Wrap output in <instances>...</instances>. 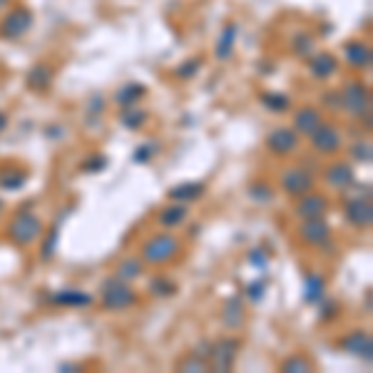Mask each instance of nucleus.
<instances>
[{
    "label": "nucleus",
    "instance_id": "nucleus-1",
    "mask_svg": "<svg viewBox=\"0 0 373 373\" xmlns=\"http://www.w3.org/2000/svg\"><path fill=\"white\" fill-rule=\"evenodd\" d=\"M43 234H45V222L40 219L38 212L25 207L18 209L15 215H13V219L8 222V229H6L8 242L18 249H28L33 244H38Z\"/></svg>",
    "mask_w": 373,
    "mask_h": 373
},
{
    "label": "nucleus",
    "instance_id": "nucleus-2",
    "mask_svg": "<svg viewBox=\"0 0 373 373\" xmlns=\"http://www.w3.org/2000/svg\"><path fill=\"white\" fill-rule=\"evenodd\" d=\"M100 304H102L104 311L122 313V311H130V308L137 306L140 294L130 281L112 274L100 284Z\"/></svg>",
    "mask_w": 373,
    "mask_h": 373
},
{
    "label": "nucleus",
    "instance_id": "nucleus-3",
    "mask_svg": "<svg viewBox=\"0 0 373 373\" xmlns=\"http://www.w3.org/2000/svg\"><path fill=\"white\" fill-rule=\"evenodd\" d=\"M182 254V239L177 234H172V229L157 231L142 244L140 249V259L147 266H167L175 259H179Z\"/></svg>",
    "mask_w": 373,
    "mask_h": 373
},
{
    "label": "nucleus",
    "instance_id": "nucleus-4",
    "mask_svg": "<svg viewBox=\"0 0 373 373\" xmlns=\"http://www.w3.org/2000/svg\"><path fill=\"white\" fill-rule=\"evenodd\" d=\"M341 95V112H346L353 120L371 122V88L363 80H348L339 90Z\"/></svg>",
    "mask_w": 373,
    "mask_h": 373
},
{
    "label": "nucleus",
    "instance_id": "nucleus-5",
    "mask_svg": "<svg viewBox=\"0 0 373 373\" xmlns=\"http://www.w3.org/2000/svg\"><path fill=\"white\" fill-rule=\"evenodd\" d=\"M242 351V339L236 336H222V339L212 341V351H209V371L217 373H229L234 371L236 358Z\"/></svg>",
    "mask_w": 373,
    "mask_h": 373
},
{
    "label": "nucleus",
    "instance_id": "nucleus-6",
    "mask_svg": "<svg viewBox=\"0 0 373 373\" xmlns=\"http://www.w3.org/2000/svg\"><path fill=\"white\" fill-rule=\"evenodd\" d=\"M35 13L30 8H8L0 18V40H22L33 30Z\"/></svg>",
    "mask_w": 373,
    "mask_h": 373
},
{
    "label": "nucleus",
    "instance_id": "nucleus-7",
    "mask_svg": "<svg viewBox=\"0 0 373 373\" xmlns=\"http://www.w3.org/2000/svg\"><path fill=\"white\" fill-rule=\"evenodd\" d=\"M308 142H311L313 152L321 154V157H336L344 147V135L334 122H321L316 130L308 135Z\"/></svg>",
    "mask_w": 373,
    "mask_h": 373
},
{
    "label": "nucleus",
    "instance_id": "nucleus-8",
    "mask_svg": "<svg viewBox=\"0 0 373 373\" xmlns=\"http://www.w3.org/2000/svg\"><path fill=\"white\" fill-rule=\"evenodd\" d=\"M279 186L281 192L289 194L291 199L301 197V194L316 189V175L306 167H286L279 177Z\"/></svg>",
    "mask_w": 373,
    "mask_h": 373
},
{
    "label": "nucleus",
    "instance_id": "nucleus-9",
    "mask_svg": "<svg viewBox=\"0 0 373 373\" xmlns=\"http://www.w3.org/2000/svg\"><path fill=\"white\" fill-rule=\"evenodd\" d=\"M344 219L358 231H368L373 226V204L371 192L348 197L344 204Z\"/></svg>",
    "mask_w": 373,
    "mask_h": 373
},
{
    "label": "nucleus",
    "instance_id": "nucleus-10",
    "mask_svg": "<svg viewBox=\"0 0 373 373\" xmlns=\"http://www.w3.org/2000/svg\"><path fill=\"white\" fill-rule=\"evenodd\" d=\"M299 242L306 244V247L313 249H329L331 239H334V231H331V224L326 222V217H318V219H301L297 229Z\"/></svg>",
    "mask_w": 373,
    "mask_h": 373
},
{
    "label": "nucleus",
    "instance_id": "nucleus-11",
    "mask_svg": "<svg viewBox=\"0 0 373 373\" xmlns=\"http://www.w3.org/2000/svg\"><path fill=\"white\" fill-rule=\"evenodd\" d=\"M339 348L348 356L358 358V361H366L371 366L373 361V336L368 329H353L346 336L339 339Z\"/></svg>",
    "mask_w": 373,
    "mask_h": 373
},
{
    "label": "nucleus",
    "instance_id": "nucleus-12",
    "mask_svg": "<svg viewBox=\"0 0 373 373\" xmlns=\"http://www.w3.org/2000/svg\"><path fill=\"white\" fill-rule=\"evenodd\" d=\"M324 182L334 192L348 194V189H353V184H356V170H353L351 162L336 159V162H331L324 170Z\"/></svg>",
    "mask_w": 373,
    "mask_h": 373
},
{
    "label": "nucleus",
    "instance_id": "nucleus-13",
    "mask_svg": "<svg viewBox=\"0 0 373 373\" xmlns=\"http://www.w3.org/2000/svg\"><path fill=\"white\" fill-rule=\"evenodd\" d=\"M331 209V202L326 194L316 192V189H311V192L301 194V197H297V204H294V215L299 217V219H318V217H326Z\"/></svg>",
    "mask_w": 373,
    "mask_h": 373
},
{
    "label": "nucleus",
    "instance_id": "nucleus-14",
    "mask_svg": "<svg viewBox=\"0 0 373 373\" xmlns=\"http://www.w3.org/2000/svg\"><path fill=\"white\" fill-rule=\"evenodd\" d=\"M299 135L294 132V127H274L266 135V149L274 157H289L299 149Z\"/></svg>",
    "mask_w": 373,
    "mask_h": 373
},
{
    "label": "nucleus",
    "instance_id": "nucleus-15",
    "mask_svg": "<svg viewBox=\"0 0 373 373\" xmlns=\"http://www.w3.org/2000/svg\"><path fill=\"white\" fill-rule=\"evenodd\" d=\"M53 83H55V67L48 65V62H35L25 72V88L35 95L48 93L53 88Z\"/></svg>",
    "mask_w": 373,
    "mask_h": 373
},
{
    "label": "nucleus",
    "instance_id": "nucleus-16",
    "mask_svg": "<svg viewBox=\"0 0 373 373\" xmlns=\"http://www.w3.org/2000/svg\"><path fill=\"white\" fill-rule=\"evenodd\" d=\"M247 321V313H244V297L242 294H231L224 299L222 304V326L226 331H239Z\"/></svg>",
    "mask_w": 373,
    "mask_h": 373
},
{
    "label": "nucleus",
    "instance_id": "nucleus-17",
    "mask_svg": "<svg viewBox=\"0 0 373 373\" xmlns=\"http://www.w3.org/2000/svg\"><path fill=\"white\" fill-rule=\"evenodd\" d=\"M48 304L53 306H65V308H85L93 304V294L83 289H75V286H65V289L53 291L48 297Z\"/></svg>",
    "mask_w": 373,
    "mask_h": 373
},
{
    "label": "nucleus",
    "instance_id": "nucleus-18",
    "mask_svg": "<svg viewBox=\"0 0 373 373\" xmlns=\"http://www.w3.org/2000/svg\"><path fill=\"white\" fill-rule=\"evenodd\" d=\"M306 62H308V75L313 80H331L339 72V57L334 53H329V50H324V53L316 50Z\"/></svg>",
    "mask_w": 373,
    "mask_h": 373
},
{
    "label": "nucleus",
    "instance_id": "nucleus-19",
    "mask_svg": "<svg viewBox=\"0 0 373 373\" xmlns=\"http://www.w3.org/2000/svg\"><path fill=\"white\" fill-rule=\"evenodd\" d=\"M344 60L353 67V70H371L373 50L363 40H348L344 43Z\"/></svg>",
    "mask_w": 373,
    "mask_h": 373
},
{
    "label": "nucleus",
    "instance_id": "nucleus-20",
    "mask_svg": "<svg viewBox=\"0 0 373 373\" xmlns=\"http://www.w3.org/2000/svg\"><path fill=\"white\" fill-rule=\"evenodd\" d=\"M321 122H324L321 110H318V107H313V104H304V107H299V110L294 112L291 127H294V132H297L299 137H308V135H311V132L316 130Z\"/></svg>",
    "mask_w": 373,
    "mask_h": 373
},
{
    "label": "nucleus",
    "instance_id": "nucleus-21",
    "mask_svg": "<svg viewBox=\"0 0 373 373\" xmlns=\"http://www.w3.org/2000/svg\"><path fill=\"white\" fill-rule=\"evenodd\" d=\"M62 217H65V212H62L60 217H57L55 222H53V226H48L45 229V234L40 236V262H53V259L57 257V249H60V226H62Z\"/></svg>",
    "mask_w": 373,
    "mask_h": 373
},
{
    "label": "nucleus",
    "instance_id": "nucleus-22",
    "mask_svg": "<svg viewBox=\"0 0 373 373\" xmlns=\"http://www.w3.org/2000/svg\"><path fill=\"white\" fill-rule=\"evenodd\" d=\"M28 184V170L20 165H0V192H20Z\"/></svg>",
    "mask_w": 373,
    "mask_h": 373
},
{
    "label": "nucleus",
    "instance_id": "nucleus-23",
    "mask_svg": "<svg viewBox=\"0 0 373 373\" xmlns=\"http://www.w3.org/2000/svg\"><path fill=\"white\" fill-rule=\"evenodd\" d=\"M204 194H207V184H204V182H179V184L167 189L170 202H184V204L197 202Z\"/></svg>",
    "mask_w": 373,
    "mask_h": 373
},
{
    "label": "nucleus",
    "instance_id": "nucleus-24",
    "mask_svg": "<svg viewBox=\"0 0 373 373\" xmlns=\"http://www.w3.org/2000/svg\"><path fill=\"white\" fill-rule=\"evenodd\" d=\"M189 219V204L184 202H170L167 207L159 209L157 215V224L165 226V229H177L184 222Z\"/></svg>",
    "mask_w": 373,
    "mask_h": 373
},
{
    "label": "nucleus",
    "instance_id": "nucleus-25",
    "mask_svg": "<svg viewBox=\"0 0 373 373\" xmlns=\"http://www.w3.org/2000/svg\"><path fill=\"white\" fill-rule=\"evenodd\" d=\"M326 297V279L316 271H306L304 274V291H301V301L306 306H316L321 299Z\"/></svg>",
    "mask_w": 373,
    "mask_h": 373
},
{
    "label": "nucleus",
    "instance_id": "nucleus-26",
    "mask_svg": "<svg viewBox=\"0 0 373 373\" xmlns=\"http://www.w3.org/2000/svg\"><path fill=\"white\" fill-rule=\"evenodd\" d=\"M236 38H239V22H226L219 33V40L215 45V57L217 60H229L234 55Z\"/></svg>",
    "mask_w": 373,
    "mask_h": 373
},
{
    "label": "nucleus",
    "instance_id": "nucleus-27",
    "mask_svg": "<svg viewBox=\"0 0 373 373\" xmlns=\"http://www.w3.org/2000/svg\"><path fill=\"white\" fill-rule=\"evenodd\" d=\"M104 110H107V100H104L102 93H90L88 100H85V127L95 130V127L102 122Z\"/></svg>",
    "mask_w": 373,
    "mask_h": 373
},
{
    "label": "nucleus",
    "instance_id": "nucleus-28",
    "mask_svg": "<svg viewBox=\"0 0 373 373\" xmlns=\"http://www.w3.org/2000/svg\"><path fill=\"white\" fill-rule=\"evenodd\" d=\"M149 120V112L140 104H130V107H120V115H117V122H120L125 130L130 132H137L147 125Z\"/></svg>",
    "mask_w": 373,
    "mask_h": 373
},
{
    "label": "nucleus",
    "instance_id": "nucleus-29",
    "mask_svg": "<svg viewBox=\"0 0 373 373\" xmlns=\"http://www.w3.org/2000/svg\"><path fill=\"white\" fill-rule=\"evenodd\" d=\"M179 291V286H177L175 279H170L167 274H154L149 276L147 281V294L154 299H172Z\"/></svg>",
    "mask_w": 373,
    "mask_h": 373
},
{
    "label": "nucleus",
    "instance_id": "nucleus-30",
    "mask_svg": "<svg viewBox=\"0 0 373 373\" xmlns=\"http://www.w3.org/2000/svg\"><path fill=\"white\" fill-rule=\"evenodd\" d=\"M144 97H147V88H144L142 83H127V85H122V88L115 93V102L120 104V107L140 104Z\"/></svg>",
    "mask_w": 373,
    "mask_h": 373
},
{
    "label": "nucleus",
    "instance_id": "nucleus-31",
    "mask_svg": "<svg viewBox=\"0 0 373 373\" xmlns=\"http://www.w3.org/2000/svg\"><path fill=\"white\" fill-rule=\"evenodd\" d=\"M291 53L301 60H308V57L316 53V38H313L308 30H299V33L291 35Z\"/></svg>",
    "mask_w": 373,
    "mask_h": 373
},
{
    "label": "nucleus",
    "instance_id": "nucleus-32",
    "mask_svg": "<svg viewBox=\"0 0 373 373\" xmlns=\"http://www.w3.org/2000/svg\"><path fill=\"white\" fill-rule=\"evenodd\" d=\"M144 266H147V264H144L140 257H125L115 266V276H120V279H125V281H130V284H132V281L142 279Z\"/></svg>",
    "mask_w": 373,
    "mask_h": 373
},
{
    "label": "nucleus",
    "instance_id": "nucleus-33",
    "mask_svg": "<svg viewBox=\"0 0 373 373\" xmlns=\"http://www.w3.org/2000/svg\"><path fill=\"white\" fill-rule=\"evenodd\" d=\"M259 102L271 112V115H284V112L291 110V97L284 93H276V90H269V93L259 95Z\"/></svg>",
    "mask_w": 373,
    "mask_h": 373
},
{
    "label": "nucleus",
    "instance_id": "nucleus-34",
    "mask_svg": "<svg viewBox=\"0 0 373 373\" xmlns=\"http://www.w3.org/2000/svg\"><path fill=\"white\" fill-rule=\"evenodd\" d=\"M159 149H162V144H159L157 140H144V142H140L137 147H135V152H132V162H135V165H149V162L159 154Z\"/></svg>",
    "mask_w": 373,
    "mask_h": 373
},
{
    "label": "nucleus",
    "instance_id": "nucleus-35",
    "mask_svg": "<svg viewBox=\"0 0 373 373\" xmlns=\"http://www.w3.org/2000/svg\"><path fill=\"white\" fill-rule=\"evenodd\" d=\"M279 371H284V373H311L313 361L304 356V353H291L289 358H284V361L279 363Z\"/></svg>",
    "mask_w": 373,
    "mask_h": 373
},
{
    "label": "nucleus",
    "instance_id": "nucleus-36",
    "mask_svg": "<svg viewBox=\"0 0 373 373\" xmlns=\"http://www.w3.org/2000/svg\"><path fill=\"white\" fill-rule=\"evenodd\" d=\"M177 371L182 373H207L209 371V361L202 356H197V353H186L184 358H179L177 361Z\"/></svg>",
    "mask_w": 373,
    "mask_h": 373
},
{
    "label": "nucleus",
    "instance_id": "nucleus-37",
    "mask_svg": "<svg viewBox=\"0 0 373 373\" xmlns=\"http://www.w3.org/2000/svg\"><path fill=\"white\" fill-rule=\"evenodd\" d=\"M249 199L257 204H271L274 202V186L266 184V182H252L247 189Z\"/></svg>",
    "mask_w": 373,
    "mask_h": 373
},
{
    "label": "nucleus",
    "instance_id": "nucleus-38",
    "mask_svg": "<svg viewBox=\"0 0 373 373\" xmlns=\"http://www.w3.org/2000/svg\"><path fill=\"white\" fill-rule=\"evenodd\" d=\"M247 264H249V266H254L257 271H269V264H271L269 249H266V247H254V249H249Z\"/></svg>",
    "mask_w": 373,
    "mask_h": 373
},
{
    "label": "nucleus",
    "instance_id": "nucleus-39",
    "mask_svg": "<svg viewBox=\"0 0 373 373\" xmlns=\"http://www.w3.org/2000/svg\"><path fill=\"white\" fill-rule=\"evenodd\" d=\"M266 289H269V281L264 279V276H259V279L249 281V284L244 286V299L252 304H259L264 297H266Z\"/></svg>",
    "mask_w": 373,
    "mask_h": 373
},
{
    "label": "nucleus",
    "instance_id": "nucleus-40",
    "mask_svg": "<svg viewBox=\"0 0 373 373\" xmlns=\"http://www.w3.org/2000/svg\"><path fill=\"white\" fill-rule=\"evenodd\" d=\"M202 65H204L202 57H186L184 62H179L175 67V75L179 80H192V77H197V72H202Z\"/></svg>",
    "mask_w": 373,
    "mask_h": 373
},
{
    "label": "nucleus",
    "instance_id": "nucleus-41",
    "mask_svg": "<svg viewBox=\"0 0 373 373\" xmlns=\"http://www.w3.org/2000/svg\"><path fill=\"white\" fill-rule=\"evenodd\" d=\"M316 306H318V318H321L324 324H331V321H336V318L341 316V306H339L336 299L324 297L321 301L316 304Z\"/></svg>",
    "mask_w": 373,
    "mask_h": 373
},
{
    "label": "nucleus",
    "instance_id": "nucleus-42",
    "mask_svg": "<svg viewBox=\"0 0 373 373\" xmlns=\"http://www.w3.org/2000/svg\"><path fill=\"white\" fill-rule=\"evenodd\" d=\"M107 165H110V159L104 157V154H93V157H88L80 165V172L83 175H100V172L107 170Z\"/></svg>",
    "mask_w": 373,
    "mask_h": 373
},
{
    "label": "nucleus",
    "instance_id": "nucleus-43",
    "mask_svg": "<svg viewBox=\"0 0 373 373\" xmlns=\"http://www.w3.org/2000/svg\"><path fill=\"white\" fill-rule=\"evenodd\" d=\"M348 152H351V157L356 159V162H361V165H371V159H373V147H371V142H356V144H351V149H348Z\"/></svg>",
    "mask_w": 373,
    "mask_h": 373
},
{
    "label": "nucleus",
    "instance_id": "nucleus-44",
    "mask_svg": "<svg viewBox=\"0 0 373 373\" xmlns=\"http://www.w3.org/2000/svg\"><path fill=\"white\" fill-rule=\"evenodd\" d=\"M321 107H324L326 112H341V95H339V90H326V93L321 95Z\"/></svg>",
    "mask_w": 373,
    "mask_h": 373
},
{
    "label": "nucleus",
    "instance_id": "nucleus-45",
    "mask_svg": "<svg viewBox=\"0 0 373 373\" xmlns=\"http://www.w3.org/2000/svg\"><path fill=\"white\" fill-rule=\"evenodd\" d=\"M65 127H60V125H50L48 130H45V137H50V140H62L65 137Z\"/></svg>",
    "mask_w": 373,
    "mask_h": 373
},
{
    "label": "nucleus",
    "instance_id": "nucleus-46",
    "mask_svg": "<svg viewBox=\"0 0 373 373\" xmlns=\"http://www.w3.org/2000/svg\"><path fill=\"white\" fill-rule=\"evenodd\" d=\"M209 351H212V341H197L192 353H197V356H202V358H209Z\"/></svg>",
    "mask_w": 373,
    "mask_h": 373
},
{
    "label": "nucleus",
    "instance_id": "nucleus-47",
    "mask_svg": "<svg viewBox=\"0 0 373 373\" xmlns=\"http://www.w3.org/2000/svg\"><path fill=\"white\" fill-rule=\"evenodd\" d=\"M8 127H11V115L6 110H0V137L8 132Z\"/></svg>",
    "mask_w": 373,
    "mask_h": 373
},
{
    "label": "nucleus",
    "instance_id": "nucleus-48",
    "mask_svg": "<svg viewBox=\"0 0 373 373\" xmlns=\"http://www.w3.org/2000/svg\"><path fill=\"white\" fill-rule=\"evenodd\" d=\"M80 363H60V371H67V373H72V371H80Z\"/></svg>",
    "mask_w": 373,
    "mask_h": 373
},
{
    "label": "nucleus",
    "instance_id": "nucleus-49",
    "mask_svg": "<svg viewBox=\"0 0 373 373\" xmlns=\"http://www.w3.org/2000/svg\"><path fill=\"white\" fill-rule=\"evenodd\" d=\"M11 6H13V0H0V15H3Z\"/></svg>",
    "mask_w": 373,
    "mask_h": 373
},
{
    "label": "nucleus",
    "instance_id": "nucleus-50",
    "mask_svg": "<svg viewBox=\"0 0 373 373\" xmlns=\"http://www.w3.org/2000/svg\"><path fill=\"white\" fill-rule=\"evenodd\" d=\"M199 229H202V226L194 224V226H192V231H189V236H197V234H199Z\"/></svg>",
    "mask_w": 373,
    "mask_h": 373
},
{
    "label": "nucleus",
    "instance_id": "nucleus-51",
    "mask_svg": "<svg viewBox=\"0 0 373 373\" xmlns=\"http://www.w3.org/2000/svg\"><path fill=\"white\" fill-rule=\"evenodd\" d=\"M3 212H6V199L0 197V217H3Z\"/></svg>",
    "mask_w": 373,
    "mask_h": 373
}]
</instances>
